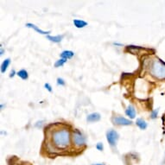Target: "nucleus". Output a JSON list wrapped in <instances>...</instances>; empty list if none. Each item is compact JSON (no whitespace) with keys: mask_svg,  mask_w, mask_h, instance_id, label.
I'll return each mask as SVG.
<instances>
[{"mask_svg":"<svg viewBox=\"0 0 165 165\" xmlns=\"http://www.w3.org/2000/svg\"><path fill=\"white\" fill-rule=\"evenodd\" d=\"M51 144L57 150H65L70 144V132L67 128L55 129L51 131Z\"/></svg>","mask_w":165,"mask_h":165,"instance_id":"obj_1","label":"nucleus"},{"mask_svg":"<svg viewBox=\"0 0 165 165\" xmlns=\"http://www.w3.org/2000/svg\"><path fill=\"white\" fill-rule=\"evenodd\" d=\"M150 73L158 79H165V63L159 61H154L150 67Z\"/></svg>","mask_w":165,"mask_h":165,"instance_id":"obj_2","label":"nucleus"},{"mask_svg":"<svg viewBox=\"0 0 165 165\" xmlns=\"http://www.w3.org/2000/svg\"><path fill=\"white\" fill-rule=\"evenodd\" d=\"M73 141L77 147H81L86 144V138L79 130H75L73 133Z\"/></svg>","mask_w":165,"mask_h":165,"instance_id":"obj_3","label":"nucleus"},{"mask_svg":"<svg viewBox=\"0 0 165 165\" xmlns=\"http://www.w3.org/2000/svg\"><path fill=\"white\" fill-rule=\"evenodd\" d=\"M119 133L115 131V130H109V131L106 132V140L107 142L109 143V144L111 146V147H114L117 144V142L119 140Z\"/></svg>","mask_w":165,"mask_h":165,"instance_id":"obj_4","label":"nucleus"},{"mask_svg":"<svg viewBox=\"0 0 165 165\" xmlns=\"http://www.w3.org/2000/svg\"><path fill=\"white\" fill-rule=\"evenodd\" d=\"M111 121L114 125H122V126H127V125H131L132 122L130 119H127L121 116H115L111 119Z\"/></svg>","mask_w":165,"mask_h":165,"instance_id":"obj_5","label":"nucleus"},{"mask_svg":"<svg viewBox=\"0 0 165 165\" xmlns=\"http://www.w3.org/2000/svg\"><path fill=\"white\" fill-rule=\"evenodd\" d=\"M101 119V116L99 112H92L91 114H89L87 117V121L88 123H93V122H98Z\"/></svg>","mask_w":165,"mask_h":165,"instance_id":"obj_6","label":"nucleus"},{"mask_svg":"<svg viewBox=\"0 0 165 165\" xmlns=\"http://www.w3.org/2000/svg\"><path fill=\"white\" fill-rule=\"evenodd\" d=\"M125 114L131 119H135V118H136V110H135L134 106L130 105V106L127 107L126 110H125Z\"/></svg>","mask_w":165,"mask_h":165,"instance_id":"obj_7","label":"nucleus"},{"mask_svg":"<svg viewBox=\"0 0 165 165\" xmlns=\"http://www.w3.org/2000/svg\"><path fill=\"white\" fill-rule=\"evenodd\" d=\"M26 27L28 28H31V29H33L34 31H35L36 32H38L39 34H42V35H48L50 34V31H42L41 29H39L36 25H35V24H33V23H26Z\"/></svg>","mask_w":165,"mask_h":165,"instance_id":"obj_8","label":"nucleus"},{"mask_svg":"<svg viewBox=\"0 0 165 165\" xmlns=\"http://www.w3.org/2000/svg\"><path fill=\"white\" fill-rule=\"evenodd\" d=\"M73 23L74 24V26L78 29H82V28L86 27L87 25V23L86 21L81 19H73Z\"/></svg>","mask_w":165,"mask_h":165,"instance_id":"obj_9","label":"nucleus"},{"mask_svg":"<svg viewBox=\"0 0 165 165\" xmlns=\"http://www.w3.org/2000/svg\"><path fill=\"white\" fill-rule=\"evenodd\" d=\"M64 37L63 35H58L55 36H52V35H47V39L50 40V42H55V43H59V42H62V40Z\"/></svg>","mask_w":165,"mask_h":165,"instance_id":"obj_10","label":"nucleus"},{"mask_svg":"<svg viewBox=\"0 0 165 165\" xmlns=\"http://www.w3.org/2000/svg\"><path fill=\"white\" fill-rule=\"evenodd\" d=\"M73 55H74V53H73V51H71V50H64V51L62 52L61 54H60L61 58H62V59H66V60L71 59Z\"/></svg>","mask_w":165,"mask_h":165,"instance_id":"obj_11","label":"nucleus"},{"mask_svg":"<svg viewBox=\"0 0 165 165\" xmlns=\"http://www.w3.org/2000/svg\"><path fill=\"white\" fill-rule=\"evenodd\" d=\"M10 64H11V59H10V58L5 59L4 62H2V64H1V73H5Z\"/></svg>","mask_w":165,"mask_h":165,"instance_id":"obj_12","label":"nucleus"},{"mask_svg":"<svg viewBox=\"0 0 165 165\" xmlns=\"http://www.w3.org/2000/svg\"><path fill=\"white\" fill-rule=\"evenodd\" d=\"M136 125H137L141 130H145L147 126H148V125H147L145 121L143 119H140V118H139V119H137V120H136Z\"/></svg>","mask_w":165,"mask_h":165,"instance_id":"obj_13","label":"nucleus"},{"mask_svg":"<svg viewBox=\"0 0 165 165\" xmlns=\"http://www.w3.org/2000/svg\"><path fill=\"white\" fill-rule=\"evenodd\" d=\"M16 75L18 77H20L22 80H28V78H29V73H28V72L25 70V69H21V70H19L17 73H16Z\"/></svg>","mask_w":165,"mask_h":165,"instance_id":"obj_14","label":"nucleus"},{"mask_svg":"<svg viewBox=\"0 0 165 165\" xmlns=\"http://www.w3.org/2000/svg\"><path fill=\"white\" fill-rule=\"evenodd\" d=\"M66 62H67V60H66V59H62V58H61V59H59L58 61L55 62V63H54V68L62 67V66L65 64Z\"/></svg>","mask_w":165,"mask_h":165,"instance_id":"obj_15","label":"nucleus"},{"mask_svg":"<svg viewBox=\"0 0 165 165\" xmlns=\"http://www.w3.org/2000/svg\"><path fill=\"white\" fill-rule=\"evenodd\" d=\"M158 111H159V110H158V109H156V110H154V111L151 112V115H150L151 119H157V117H158Z\"/></svg>","mask_w":165,"mask_h":165,"instance_id":"obj_16","label":"nucleus"},{"mask_svg":"<svg viewBox=\"0 0 165 165\" xmlns=\"http://www.w3.org/2000/svg\"><path fill=\"white\" fill-rule=\"evenodd\" d=\"M96 149L98 150H100V151H102L104 150V145L102 143H98L96 144Z\"/></svg>","mask_w":165,"mask_h":165,"instance_id":"obj_17","label":"nucleus"},{"mask_svg":"<svg viewBox=\"0 0 165 165\" xmlns=\"http://www.w3.org/2000/svg\"><path fill=\"white\" fill-rule=\"evenodd\" d=\"M65 81L62 78H57V85L59 86H65Z\"/></svg>","mask_w":165,"mask_h":165,"instance_id":"obj_18","label":"nucleus"},{"mask_svg":"<svg viewBox=\"0 0 165 165\" xmlns=\"http://www.w3.org/2000/svg\"><path fill=\"white\" fill-rule=\"evenodd\" d=\"M44 87H45V88H46L49 92H52V87H51V86H50L49 83H45V84H44Z\"/></svg>","mask_w":165,"mask_h":165,"instance_id":"obj_19","label":"nucleus"},{"mask_svg":"<svg viewBox=\"0 0 165 165\" xmlns=\"http://www.w3.org/2000/svg\"><path fill=\"white\" fill-rule=\"evenodd\" d=\"M15 74H16V71L14 69H12V71H11V73H10V77H11V78H13V77L15 76Z\"/></svg>","mask_w":165,"mask_h":165,"instance_id":"obj_20","label":"nucleus"},{"mask_svg":"<svg viewBox=\"0 0 165 165\" xmlns=\"http://www.w3.org/2000/svg\"><path fill=\"white\" fill-rule=\"evenodd\" d=\"M4 50H3V48L1 47V50H0V54H1V55H3V54H4Z\"/></svg>","mask_w":165,"mask_h":165,"instance_id":"obj_21","label":"nucleus"},{"mask_svg":"<svg viewBox=\"0 0 165 165\" xmlns=\"http://www.w3.org/2000/svg\"><path fill=\"white\" fill-rule=\"evenodd\" d=\"M113 45H116V46H122V44L118 43V42H113Z\"/></svg>","mask_w":165,"mask_h":165,"instance_id":"obj_22","label":"nucleus"},{"mask_svg":"<svg viewBox=\"0 0 165 165\" xmlns=\"http://www.w3.org/2000/svg\"><path fill=\"white\" fill-rule=\"evenodd\" d=\"M92 165H105V164H100V163H97V164H92Z\"/></svg>","mask_w":165,"mask_h":165,"instance_id":"obj_23","label":"nucleus"}]
</instances>
